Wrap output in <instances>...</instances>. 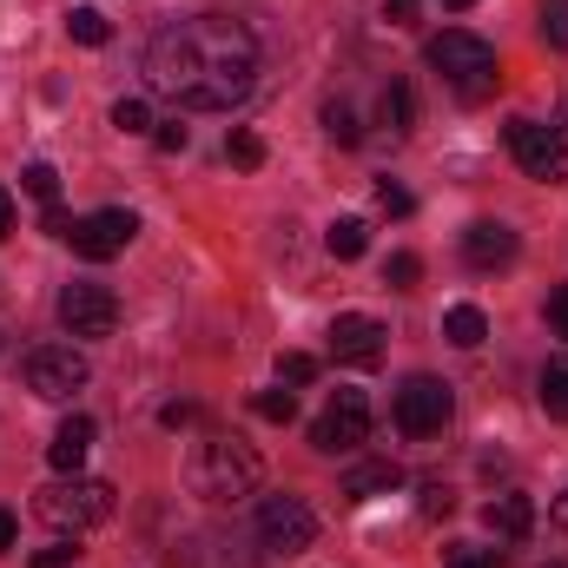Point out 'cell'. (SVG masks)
<instances>
[{
  "label": "cell",
  "mask_w": 568,
  "mask_h": 568,
  "mask_svg": "<svg viewBox=\"0 0 568 568\" xmlns=\"http://www.w3.org/2000/svg\"><path fill=\"white\" fill-rule=\"evenodd\" d=\"M20 371H27V390L47 404H67L73 390H87V357L73 344H40V351H27Z\"/></svg>",
  "instance_id": "obj_6"
},
{
  "label": "cell",
  "mask_w": 568,
  "mask_h": 568,
  "mask_svg": "<svg viewBox=\"0 0 568 568\" xmlns=\"http://www.w3.org/2000/svg\"><path fill=\"white\" fill-rule=\"evenodd\" d=\"M377 212H384V219H410V212H417V199H410L397 179H377Z\"/></svg>",
  "instance_id": "obj_27"
},
{
  "label": "cell",
  "mask_w": 568,
  "mask_h": 568,
  "mask_svg": "<svg viewBox=\"0 0 568 568\" xmlns=\"http://www.w3.org/2000/svg\"><path fill=\"white\" fill-rule=\"evenodd\" d=\"M536 397H542V410H549L556 424H568V357H549V364H542Z\"/></svg>",
  "instance_id": "obj_19"
},
{
  "label": "cell",
  "mask_w": 568,
  "mask_h": 568,
  "mask_svg": "<svg viewBox=\"0 0 568 568\" xmlns=\"http://www.w3.org/2000/svg\"><path fill=\"white\" fill-rule=\"evenodd\" d=\"M443 568H503V556L483 549V542H449L443 549Z\"/></svg>",
  "instance_id": "obj_24"
},
{
  "label": "cell",
  "mask_w": 568,
  "mask_h": 568,
  "mask_svg": "<svg viewBox=\"0 0 568 568\" xmlns=\"http://www.w3.org/2000/svg\"><path fill=\"white\" fill-rule=\"evenodd\" d=\"M443 337H449L456 351H476V344L489 337V317H483L476 304H449V311H443Z\"/></svg>",
  "instance_id": "obj_18"
},
{
  "label": "cell",
  "mask_w": 568,
  "mask_h": 568,
  "mask_svg": "<svg viewBox=\"0 0 568 568\" xmlns=\"http://www.w3.org/2000/svg\"><path fill=\"white\" fill-rule=\"evenodd\" d=\"M311 377H317V357H304V351L278 357V384H311Z\"/></svg>",
  "instance_id": "obj_31"
},
{
  "label": "cell",
  "mask_w": 568,
  "mask_h": 568,
  "mask_svg": "<svg viewBox=\"0 0 568 568\" xmlns=\"http://www.w3.org/2000/svg\"><path fill=\"white\" fill-rule=\"evenodd\" d=\"M443 7H456V13H469V7H476V0H443Z\"/></svg>",
  "instance_id": "obj_42"
},
{
  "label": "cell",
  "mask_w": 568,
  "mask_h": 568,
  "mask_svg": "<svg viewBox=\"0 0 568 568\" xmlns=\"http://www.w3.org/2000/svg\"><path fill=\"white\" fill-rule=\"evenodd\" d=\"M404 483V469L397 463H364V469H351L344 476V503H371V496H390Z\"/></svg>",
  "instance_id": "obj_17"
},
{
  "label": "cell",
  "mask_w": 568,
  "mask_h": 568,
  "mask_svg": "<svg viewBox=\"0 0 568 568\" xmlns=\"http://www.w3.org/2000/svg\"><path fill=\"white\" fill-rule=\"evenodd\" d=\"M463 258H469L476 272H503V265H516V232H509L503 219H476V225L463 232Z\"/></svg>",
  "instance_id": "obj_13"
},
{
  "label": "cell",
  "mask_w": 568,
  "mask_h": 568,
  "mask_svg": "<svg viewBox=\"0 0 568 568\" xmlns=\"http://www.w3.org/2000/svg\"><path fill=\"white\" fill-rule=\"evenodd\" d=\"M331 357H337V364L371 371V364L384 357V324H377V317H364V311H344V317L331 324Z\"/></svg>",
  "instance_id": "obj_12"
},
{
  "label": "cell",
  "mask_w": 568,
  "mask_h": 568,
  "mask_svg": "<svg viewBox=\"0 0 568 568\" xmlns=\"http://www.w3.org/2000/svg\"><path fill=\"white\" fill-rule=\"evenodd\" d=\"M40 225H47V232H53V239H73V219H67V212H60V205H47V219H40Z\"/></svg>",
  "instance_id": "obj_38"
},
{
  "label": "cell",
  "mask_w": 568,
  "mask_h": 568,
  "mask_svg": "<svg viewBox=\"0 0 568 568\" xmlns=\"http://www.w3.org/2000/svg\"><path fill=\"white\" fill-rule=\"evenodd\" d=\"M159 424H165V429H185V424H199V404H165V410H159Z\"/></svg>",
  "instance_id": "obj_36"
},
{
  "label": "cell",
  "mask_w": 568,
  "mask_h": 568,
  "mask_svg": "<svg viewBox=\"0 0 568 568\" xmlns=\"http://www.w3.org/2000/svg\"><path fill=\"white\" fill-rule=\"evenodd\" d=\"M93 417H67V424L53 429V443H47V463L60 469V476H80V463H87V449H93Z\"/></svg>",
  "instance_id": "obj_15"
},
{
  "label": "cell",
  "mask_w": 568,
  "mask_h": 568,
  "mask_svg": "<svg viewBox=\"0 0 568 568\" xmlns=\"http://www.w3.org/2000/svg\"><path fill=\"white\" fill-rule=\"evenodd\" d=\"M549 324H556V337H568V284L549 291Z\"/></svg>",
  "instance_id": "obj_35"
},
{
  "label": "cell",
  "mask_w": 568,
  "mask_h": 568,
  "mask_svg": "<svg viewBox=\"0 0 568 568\" xmlns=\"http://www.w3.org/2000/svg\"><path fill=\"white\" fill-rule=\"evenodd\" d=\"M542 40L568 53V0H542Z\"/></svg>",
  "instance_id": "obj_29"
},
{
  "label": "cell",
  "mask_w": 568,
  "mask_h": 568,
  "mask_svg": "<svg viewBox=\"0 0 568 568\" xmlns=\"http://www.w3.org/2000/svg\"><path fill=\"white\" fill-rule=\"evenodd\" d=\"M449 509H456V496L443 483H424V516H449Z\"/></svg>",
  "instance_id": "obj_32"
},
{
  "label": "cell",
  "mask_w": 568,
  "mask_h": 568,
  "mask_svg": "<svg viewBox=\"0 0 568 568\" xmlns=\"http://www.w3.org/2000/svg\"><path fill=\"white\" fill-rule=\"evenodd\" d=\"M152 140H159V152H185V145H192V133H185V126H179V120H172V126H159V133H152Z\"/></svg>",
  "instance_id": "obj_37"
},
{
  "label": "cell",
  "mask_w": 568,
  "mask_h": 568,
  "mask_svg": "<svg viewBox=\"0 0 568 568\" xmlns=\"http://www.w3.org/2000/svg\"><path fill=\"white\" fill-rule=\"evenodd\" d=\"M20 185H27V192H33V199H40V205H53V199H60V172H53V165H47V159H33V165H27V172H20Z\"/></svg>",
  "instance_id": "obj_25"
},
{
  "label": "cell",
  "mask_w": 568,
  "mask_h": 568,
  "mask_svg": "<svg viewBox=\"0 0 568 568\" xmlns=\"http://www.w3.org/2000/svg\"><path fill=\"white\" fill-rule=\"evenodd\" d=\"M225 159H232V165H239V172H258V165H265V140H258V133H245V126H239V133H232V140H225Z\"/></svg>",
  "instance_id": "obj_23"
},
{
  "label": "cell",
  "mask_w": 568,
  "mask_h": 568,
  "mask_svg": "<svg viewBox=\"0 0 568 568\" xmlns=\"http://www.w3.org/2000/svg\"><path fill=\"white\" fill-rule=\"evenodd\" d=\"M0 239H13V192H0Z\"/></svg>",
  "instance_id": "obj_39"
},
{
  "label": "cell",
  "mask_w": 568,
  "mask_h": 568,
  "mask_svg": "<svg viewBox=\"0 0 568 568\" xmlns=\"http://www.w3.org/2000/svg\"><path fill=\"white\" fill-rule=\"evenodd\" d=\"M549 568H562V562H549Z\"/></svg>",
  "instance_id": "obj_43"
},
{
  "label": "cell",
  "mask_w": 568,
  "mask_h": 568,
  "mask_svg": "<svg viewBox=\"0 0 568 568\" xmlns=\"http://www.w3.org/2000/svg\"><path fill=\"white\" fill-rule=\"evenodd\" d=\"M133 239H140V219H133L126 205H100V212L73 219V252H80V258H93V265L120 258Z\"/></svg>",
  "instance_id": "obj_10"
},
{
  "label": "cell",
  "mask_w": 568,
  "mask_h": 568,
  "mask_svg": "<svg viewBox=\"0 0 568 568\" xmlns=\"http://www.w3.org/2000/svg\"><path fill=\"white\" fill-rule=\"evenodd\" d=\"M371 436V397L364 390H331V404L317 410V424H311V443L324 449V456H344V449H357Z\"/></svg>",
  "instance_id": "obj_7"
},
{
  "label": "cell",
  "mask_w": 568,
  "mask_h": 568,
  "mask_svg": "<svg viewBox=\"0 0 568 568\" xmlns=\"http://www.w3.org/2000/svg\"><path fill=\"white\" fill-rule=\"evenodd\" d=\"M7 549H13V516L0 509V556H7Z\"/></svg>",
  "instance_id": "obj_41"
},
{
  "label": "cell",
  "mask_w": 568,
  "mask_h": 568,
  "mask_svg": "<svg viewBox=\"0 0 568 568\" xmlns=\"http://www.w3.org/2000/svg\"><path fill=\"white\" fill-rule=\"evenodd\" d=\"M324 245H331V258H364L371 252V225L364 219H331V232H324Z\"/></svg>",
  "instance_id": "obj_20"
},
{
  "label": "cell",
  "mask_w": 568,
  "mask_h": 568,
  "mask_svg": "<svg viewBox=\"0 0 568 568\" xmlns=\"http://www.w3.org/2000/svg\"><path fill=\"white\" fill-rule=\"evenodd\" d=\"M417 278H424V258H410V252H397V258L384 265V284H390V291H417Z\"/></svg>",
  "instance_id": "obj_28"
},
{
  "label": "cell",
  "mask_w": 568,
  "mask_h": 568,
  "mask_svg": "<svg viewBox=\"0 0 568 568\" xmlns=\"http://www.w3.org/2000/svg\"><path fill=\"white\" fill-rule=\"evenodd\" d=\"M113 126H120V133H152V106H145V100H120V106H113Z\"/></svg>",
  "instance_id": "obj_30"
},
{
  "label": "cell",
  "mask_w": 568,
  "mask_h": 568,
  "mask_svg": "<svg viewBox=\"0 0 568 568\" xmlns=\"http://www.w3.org/2000/svg\"><path fill=\"white\" fill-rule=\"evenodd\" d=\"M252 410H258L265 424H291V417H297V397H291V390H258Z\"/></svg>",
  "instance_id": "obj_26"
},
{
  "label": "cell",
  "mask_w": 568,
  "mask_h": 568,
  "mask_svg": "<svg viewBox=\"0 0 568 568\" xmlns=\"http://www.w3.org/2000/svg\"><path fill=\"white\" fill-rule=\"evenodd\" d=\"M449 417H456V397H449V384L443 377H410L404 390H397V429L404 436H443L449 429Z\"/></svg>",
  "instance_id": "obj_8"
},
{
  "label": "cell",
  "mask_w": 568,
  "mask_h": 568,
  "mask_svg": "<svg viewBox=\"0 0 568 568\" xmlns=\"http://www.w3.org/2000/svg\"><path fill=\"white\" fill-rule=\"evenodd\" d=\"M33 516L53 529V536H87L100 523H113V483L100 476H60L33 496Z\"/></svg>",
  "instance_id": "obj_3"
},
{
  "label": "cell",
  "mask_w": 568,
  "mask_h": 568,
  "mask_svg": "<svg viewBox=\"0 0 568 568\" xmlns=\"http://www.w3.org/2000/svg\"><path fill=\"white\" fill-rule=\"evenodd\" d=\"M73 556H80L73 542H53V549H40V556H33V568H73Z\"/></svg>",
  "instance_id": "obj_33"
},
{
  "label": "cell",
  "mask_w": 568,
  "mask_h": 568,
  "mask_svg": "<svg viewBox=\"0 0 568 568\" xmlns=\"http://www.w3.org/2000/svg\"><path fill=\"white\" fill-rule=\"evenodd\" d=\"M324 133H331L337 145H357V140H364V126H357V113H351L344 100H324Z\"/></svg>",
  "instance_id": "obj_22"
},
{
  "label": "cell",
  "mask_w": 568,
  "mask_h": 568,
  "mask_svg": "<svg viewBox=\"0 0 568 568\" xmlns=\"http://www.w3.org/2000/svg\"><path fill=\"white\" fill-rule=\"evenodd\" d=\"M429 67L476 106V100H489L496 93V47L483 40V33H469V27H443L436 40H429Z\"/></svg>",
  "instance_id": "obj_4"
},
{
  "label": "cell",
  "mask_w": 568,
  "mask_h": 568,
  "mask_svg": "<svg viewBox=\"0 0 568 568\" xmlns=\"http://www.w3.org/2000/svg\"><path fill=\"white\" fill-rule=\"evenodd\" d=\"M145 87L185 113H232L258 87V40L225 13H185L152 33Z\"/></svg>",
  "instance_id": "obj_1"
},
{
  "label": "cell",
  "mask_w": 568,
  "mask_h": 568,
  "mask_svg": "<svg viewBox=\"0 0 568 568\" xmlns=\"http://www.w3.org/2000/svg\"><path fill=\"white\" fill-rule=\"evenodd\" d=\"M60 324H67L73 337H113L120 297H113L106 284H67V291H60Z\"/></svg>",
  "instance_id": "obj_11"
},
{
  "label": "cell",
  "mask_w": 568,
  "mask_h": 568,
  "mask_svg": "<svg viewBox=\"0 0 568 568\" xmlns=\"http://www.w3.org/2000/svg\"><path fill=\"white\" fill-rule=\"evenodd\" d=\"M483 523H489V536H496V542H523V536L536 529V503H529L523 489H503V496H489V503H483Z\"/></svg>",
  "instance_id": "obj_14"
},
{
  "label": "cell",
  "mask_w": 568,
  "mask_h": 568,
  "mask_svg": "<svg viewBox=\"0 0 568 568\" xmlns=\"http://www.w3.org/2000/svg\"><path fill=\"white\" fill-rule=\"evenodd\" d=\"M258 536H265L272 556H304V549L317 542V516H311L304 496H265V509H258Z\"/></svg>",
  "instance_id": "obj_9"
},
{
  "label": "cell",
  "mask_w": 568,
  "mask_h": 568,
  "mask_svg": "<svg viewBox=\"0 0 568 568\" xmlns=\"http://www.w3.org/2000/svg\"><path fill=\"white\" fill-rule=\"evenodd\" d=\"M417 7H424V0H384V20H390V27H417Z\"/></svg>",
  "instance_id": "obj_34"
},
{
  "label": "cell",
  "mask_w": 568,
  "mask_h": 568,
  "mask_svg": "<svg viewBox=\"0 0 568 568\" xmlns=\"http://www.w3.org/2000/svg\"><path fill=\"white\" fill-rule=\"evenodd\" d=\"M509 152L536 185H562L568 179V126H542V120H509Z\"/></svg>",
  "instance_id": "obj_5"
},
{
  "label": "cell",
  "mask_w": 568,
  "mask_h": 568,
  "mask_svg": "<svg viewBox=\"0 0 568 568\" xmlns=\"http://www.w3.org/2000/svg\"><path fill=\"white\" fill-rule=\"evenodd\" d=\"M258 476H265V463H258V449L245 436H205L192 449V463H185V483L205 503H239V496L258 489Z\"/></svg>",
  "instance_id": "obj_2"
},
{
  "label": "cell",
  "mask_w": 568,
  "mask_h": 568,
  "mask_svg": "<svg viewBox=\"0 0 568 568\" xmlns=\"http://www.w3.org/2000/svg\"><path fill=\"white\" fill-rule=\"evenodd\" d=\"M377 126L384 133H417V93H410V80H390L384 93H377Z\"/></svg>",
  "instance_id": "obj_16"
},
{
  "label": "cell",
  "mask_w": 568,
  "mask_h": 568,
  "mask_svg": "<svg viewBox=\"0 0 568 568\" xmlns=\"http://www.w3.org/2000/svg\"><path fill=\"white\" fill-rule=\"evenodd\" d=\"M67 33H73L80 47H106V40H113V27H106L100 7H73V13H67Z\"/></svg>",
  "instance_id": "obj_21"
},
{
  "label": "cell",
  "mask_w": 568,
  "mask_h": 568,
  "mask_svg": "<svg viewBox=\"0 0 568 568\" xmlns=\"http://www.w3.org/2000/svg\"><path fill=\"white\" fill-rule=\"evenodd\" d=\"M549 523H556V529H568V489L556 496V503H549Z\"/></svg>",
  "instance_id": "obj_40"
}]
</instances>
